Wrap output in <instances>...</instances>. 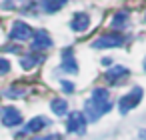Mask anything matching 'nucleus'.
Listing matches in <instances>:
<instances>
[{"mask_svg": "<svg viewBox=\"0 0 146 140\" xmlns=\"http://www.w3.org/2000/svg\"><path fill=\"white\" fill-rule=\"evenodd\" d=\"M62 70H64L66 74H76V72H78V62H76V58H74L72 48L62 50Z\"/></svg>", "mask_w": 146, "mask_h": 140, "instance_id": "9", "label": "nucleus"}, {"mask_svg": "<svg viewBox=\"0 0 146 140\" xmlns=\"http://www.w3.org/2000/svg\"><path fill=\"white\" fill-rule=\"evenodd\" d=\"M50 108H52V112H54V114L64 116V114L68 112V102H66V100H62V98H54V100L50 102Z\"/></svg>", "mask_w": 146, "mask_h": 140, "instance_id": "16", "label": "nucleus"}, {"mask_svg": "<svg viewBox=\"0 0 146 140\" xmlns=\"http://www.w3.org/2000/svg\"><path fill=\"white\" fill-rule=\"evenodd\" d=\"M60 88H62V92H66V94H72V92H74V84L68 82V80H62V82H60Z\"/></svg>", "mask_w": 146, "mask_h": 140, "instance_id": "19", "label": "nucleus"}, {"mask_svg": "<svg viewBox=\"0 0 146 140\" xmlns=\"http://www.w3.org/2000/svg\"><path fill=\"white\" fill-rule=\"evenodd\" d=\"M48 124H50L48 118H44V116H36V118H32V120L24 126V134H36V132H40L42 128H46Z\"/></svg>", "mask_w": 146, "mask_h": 140, "instance_id": "12", "label": "nucleus"}, {"mask_svg": "<svg viewBox=\"0 0 146 140\" xmlns=\"http://www.w3.org/2000/svg\"><path fill=\"white\" fill-rule=\"evenodd\" d=\"M110 110H112L110 92L106 88H94L92 90V96L84 104V116H86V120L88 122H96L100 116H104Z\"/></svg>", "mask_w": 146, "mask_h": 140, "instance_id": "1", "label": "nucleus"}, {"mask_svg": "<svg viewBox=\"0 0 146 140\" xmlns=\"http://www.w3.org/2000/svg\"><path fill=\"white\" fill-rule=\"evenodd\" d=\"M32 140H60L56 134H48V136H34Z\"/></svg>", "mask_w": 146, "mask_h": 140, "instance_id": "20", "label": "nucleus"}, {"mask_svg": "<svg viewBox=\"0 0 146 140\" xmlns=\"http://www.w3.org/2000/svg\"><path fill=\"white\" fill-rule=\"evenodd\" d=\"M126 42V38L122 36V34H102V36H98L94 42H92V48H98V50H102V48H118V46H122Z\"/></svg>", "mask_w": 146, "mask_h": 140, "instance_id": "5", "label": "nucleus"}, {"mask_svg": "<svg viewBox=\"0 0 146 140\" xmlns=\"http://www.w3.org/2000/svg\"><path fill=\"white\" fill-rule=\"evenodd\" d=\"M0 120H2L4 126L12 128V126H18L22 122V114L14 108V106H4L2 110H0Z\"/></svg>", "mask_w": 146, "mask_h": 140, "instance_id": "7", "label": "nucleus"}, {"mask_svg": "<svg viewBox=\"0 0 146 140\" xmlns=\"http://www.w3.org/2000/svg\"><path fill=\"white\" fill-rule=\"evenodd\" d=\"M144 70H146V60H144Z\"/></svg>", "mask_w": 146, "mask_h": 140, "instance_id": "21", "label": "nucleus"}, {"mask_svg": "<svg viewBox=\"0 0 146 140\" xmlns=\"http://www.w3.org/2000/svg\"><path fill=\"white\" fill-rule=\"evenodd\" d=\"M128 26H130V12L128 10H118L110 18V28L112 30H124Z\"/></svg>", "mask_w": 146, "mask_h": 140, "instance_id": "8", "label": "nucleus"}, {"mask_svg": "<svg viewBox=\"0 0 146 140\" xmlns=\"http://www.w3.org/2000/svg\"><path fill=\"white\" fill-rule=\"evenodd\" d=\"M26 6H30L28 0H2V4H0L2 10H26Z\"/></svg>", "mask_w": 146, "mask_h": 140, "instance_id": "13", "label": "nucleus"}, {"mask_svg": "<svg viewBox=\"0 0 146 140\" xmlns=\"http://www.w3.org/2000/svg\"><path fill=\"white\" fill-rule=\"evenodd\" d=\"M86 124H88V120H86V116L84 114H80V112H70L68 114V118H66V132H70V134H84L86 132Z\"/></svg>", "mask_w": 146, "mask_h": 140, "instance_id": "4", "label": "nucleus"}, {"mask_svg": "<svg viewBox=\"0 0 146 140\" xmlns=\"http://www.w3.org/2000/svg\"><path fill=\"white\" fill-rule=\"evenodd\" d=\"M10 72V62L6 58H0V76H4Z\"/></svg>", "mask_w": 146, "mask_h": 140, "instance_id": "18", "label": "nucleus"}, {"mask_svg": "<svg viewBox=\"0 0 146 140\" xmlns=\"http://www.w3.org/2000/svg\"><path fill=\"white\" fill-rule=\"evenodd\" d=\"M90 26V16L86 12H76L72 16V22H70V28L74 32H86Z\"/></svg>", "mask_w": 146, "mask_h": 140, "instance_id": "10", "label": "nucleus"}, {"mask_svg": "<svg viewBox=\"0 0 146 140\" xmlns=\"http://www.w3.org/2000/svg\"><path fill=\"white\" fill-rule=\"evenodd\" d=\"M4 94H6L8 98H20V96H24V94H26V90H24V88H16V84H12Z\"/></svg>", "mask_w": 146, "mask_h": 140, "instance_id": "17", "label": "nucleus"}, {"mask_svg": "<svg viewBox=\"0 0 146 140\" xmlns=\"http://www.w3.org/2000/svg\"><path fill=\"white\" fill-rule=\"evenodd\" d=\"M42 62V56H36V54H24L22 58H20V66L24 68V70H32L34 66H38Z\"/></svg>", "mask_w": 146, "mask_h": 140, "instance_id": "14", "label": "nucleus"}, {"mask_svg": "<svg viewBox=\"0 0 146 140\" xmlns=\"http://www.w3.org/2000/svg\"><path fill=\"white\" fill-rule=\"evenodd\" d=\"M128 74H130V70H128L126 66H112L110 70H106L104 78H106V82H112V84H116V82H120L122 78H126Z\"/></svg>", "mask_w": 146, "mask_h": 140, "instance_id": "11", "label": "nucleus"}, {"mask_svg": "<svg viewBox=\"0 0 146 140\" xmlns=\"http://www.w3.org/2000/svg\"><path fill=\"white\" fill-rule=\"evenodd\" d=\"M68 2V0H42V10L44 12H48V14H52V12H58L64 4Z\"/></svg>", "mask_w": 146, "mask_h": 140, "instance_id": "15", "label": "nucleus"}, {"mask_svg": "<svg viewBox=\"0 0 146 140\" xmlns=\"http://www.w3.org/2000/svg\"><path fill=\"white\" fill-rule=\"evenodd\" d=\"M32 34H34V30L30 24H26L24 20H16V22H12L8 38L12 42H28V40H32Z\"/></svg>", "mask_w": 146, "mask_h": 140, "instance_id": "3", "label": "nucleus"}, {"mask_svg": "<svg viewBox=\"0 0 146 140\" xmlns=\"http://www.w3.org/2000/svg\"><path fill=\"white\" fill-rule=\"evenodd\" d=\"M30 48H32L34 52H42V50L52 48V38H50V34H48L46 30H34Z\"/></svg>", "mask_w": 146, "mask_h": 140, "instance_id": "6", "label": "nucleus"}, {"mask_svg": "<svg viewBox=\"0 0 146 140\" xmlns=\"http://www.w3.org/2000/svg\"><path fill=\"white\" fill-rule=\"evenodd\" d=\"M144 20H146V14H144Z\"/></svg>", "mask_w": 146, "mask_h": 140, "instance_id": "22", "label": "nucleus"}, {"mask_svg": "<svg viewBox=\"0 0 146 140\" xmlns=\"http://www.w3.org/2000/svg\"><path fill=\"white\" fill-rule=\"evenodd\" d=\"M142 96H144V90H142V86H134V88H132L128 94H124V96L120 98V102H118L120 114H122V116H126L130 110H134V108L140 104Z\"/></svg>", "mask_w": 146, "mask_h": 140, "instance_id": "2", "label": "nucleus"}]
</instances>
